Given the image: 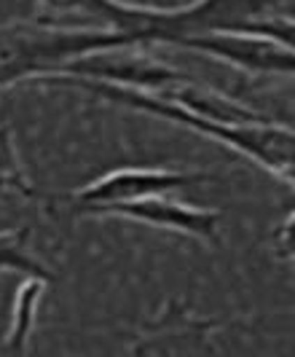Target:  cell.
I'll return each mask as SVG.
<instances>
[{
    "mask_svg": "<svg viewBox=\"0 0 295 357\" xmlns=\"http://www.w3.org/2000/svg\"><path fill=\"white\" fill-rule=\"evenodd\" d=\"M43 84H59V86H73L86 94H94L105 102L123 105L139 110V113H151L158 119H167L172 124H180L191 132L215 137L218 143L228 145L234 151L244 153L247 159L258 161L261 167L277 172L282 180H287L295 185V129L282 126L266 116H252L247 121H212L204 116H196L186 107L174 105L167 97H161L151 89H139V86H126V84H113L103 78H84V75H49L43 78Z\"/></svg>",
    "mask_w": 295,
    "mask_h": 357,
    "instance_id": "cell-1",
    "label": "cell"
},
{
    "mask_svg": "<svg viewBox=\"0 0 295 357\" xmlns=\"http://www.w3.org/2000/svg\"><path fill=\"white\" fill-rule=\"evenodd\" d=\"M287 0H196L180 8L132 6L123 0H81L84 11L105 27L137 43H174L207 33H244L255 19L271 14Z\"/></svg>",
    "mask_w": 295,
    "mask_h": 357,
    "instance_id": "cell-2",
    "label": "cell"
},
{
    "mask_svg": "<svg viewBox=\"0 0 295 357\" xmlns=\"http://www.w3.org/2000/svg\"><path fill=\"white\" fill-rule=\"evenodd\" d=\"M132 40L110 27H68L46 19L0 24V89L27 78L65 73L78 59L110 49H129Z\"/></svg>",
    "mask_w": 295,
    "mask_h": 357,
    "instance_id": "cell-3",
    "label": "cell"
},
{
    "mask_svg": "<svg viewBox=\"0 0 295 357\" xmlns=\"http://www.w3.org/2000/svg\"><path fill=\"white\" fill-rule=\"evenodd\" d=\"M204 180H209L204 172H183L167 167H121L70 194L65 210L70 215H100L113 204L156 197V194H172L177 188L199 185Z\"/></svg>",
    "mask_w": 295,
    "mask_h": 357,
    "instance_id": "cell-4",
    "label": "cell"
},
{
    "mask_svg": "<svg viewBox=\"0 0 295 357\" xmlns=\"http://www.w3.org/2000/svg\"><path fill=\"white\" fill-rule=\"evenodd\" d=\"M183 49L209 54L234 68H242L255 75H285L295 78V49L279 43L274 38L252 33H207L188 38L180 43Z\"/></svg>",
    "mask_w": 295,
    "mask_h": 357,
    "instance_id": "cell-5",
    "label": "cell"
},
{
    "mask_svg": "<svg viewBox=\"0 0 295 357\" xmlns=\"http://www.w3.org/2000/svg\"><path fill=\"white\" fill-rule=\"evenodd\" d=\"M100 215H113V218H126L135 223H145L153 229L193 236L202 242H220V213L209 207H193L186 202L169 199V194H156V197L135 199L103 210Z\"/></svg>",
    "mask_w": 295,
    "mask_h": 357,
    "instance_id": "cell-6",
    "label": "cell"
},
{
    "mask_svg": "<svg viewBox=\"0 0 295 357\" xmlns=\"http://www.w3.org/2000/svg\"><path fill=\"white\" fill-rule=\"evenodd\" d=\"M46 285H49V280H43V277H22V285H19L14 306H11L8 331L0 341L3 352H11V355L24 352L27 339H30V333L35 328V320H38V309H40V301H43Z\"/></svg>",
    "mask_w": 295,
    "mask_h": 357,
    "instance_id": "cell-7",
    "label": "cell"
},
{
    "mask_svg": "<svg viewBox=\"0 0 295 357\" xmlns=\"http://www.w3.org/2000/svg\"><path fill=\"white\" fill-rule=\"evenodd\" d=\"M0 271H11V274H22V277H43L52 282L49 266H43L30 250L27 229L0 231Z\"/></svg>",
    "mask_w": 295,
    "mask_h": 357,
    "instance_id": "cell-8",
    "label": "cell"
},
{
    "mask_svg": "<svg viewBox=\"0 0 295 357\" xmlns=\"http://www.w3.org/2000/svg\"><path fill=\"white\" fill-rule=\"evenodd\" d=\"M0 188L14 191L19 197H33V185L24 175V167L17 153V145L11 137V129L0 124Z\"/></svg>",
    "mask_w": 295,
    "mask_h": 357,
    "instance_id": "cell-9",
    "label": "cell"
},
{
    "mask_svg": "<svg viewBox=\"0 0 295 357\" xmlns=\"http://www.w3.org/2000/svg\"><path fill=\"white\" fill-rule=\"evenodd\" d=\"M279 258H295V213L282 223L274 234Z\"/></svg>",
    "mask_w": 295,
    "mask_h": 357,
    "instance_id": "cell-10",
    "label": "cell"
}]
</instances>
